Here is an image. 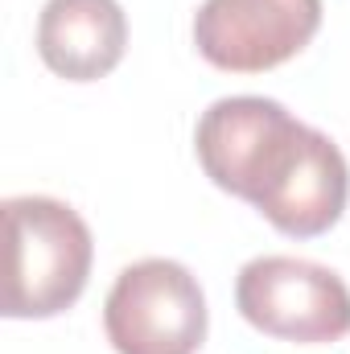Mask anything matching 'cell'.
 <instances>
[{
	"label": "cell",
	"instance_id": "3957f363",
	"mask_svg": "<svg viewBox=\"0 0 350 354\" xmlns=\"http://www.w3.org/2000/svg\"><path fill=\"white\" fill-rule=\"evenodd\" d=\"M206 326L198 276L165 256L128 264L103 301V334L116 354H198Z\"/></svg>",
	"mask_w": 350,
	"mask_h": 354
},
{
	"label": "cell",
	"instance_id": "5b68a950",
	"mask_svg": "<svg viewBox=\"0 0 350 354\" xmlns=\"http://www.w3.org/2000/svg\"><path fill=\"white\" fill-rule=\"evenodd\" d=\"M322 29V0H202L198 54L227 75H264L297 58Z\"/></svg>",
	"mask_w": 350,
	"mask_h": 354
},
{
	"label": "cell",
	"instance_id": "277c9868",
	"mask_svg": "<svg viewBox=\"0 0 350 354\" xmlns=\"http://www.w3.org/2000/svg\"><path fill=\"white\" fill-rule=\"evenodd\" d=\"M239 317L280 342L322 346L350 334V288L326 264L297 256H256L235 276Z\"/></svg>",
	"mask_w": 350,
	"mask_h": 354
},
{
	"label": "cell",
	"instance_id": "8992f818",
	"mask_svg": "<svg viewBox=\"0 0 350 354\" xmlns=\"http://www.w3.org/2000/svg\"><path fill=\"white\" fill-rule=\"evenodd\" d=\"M128 17L120 0H46L37 54L66 83H95L124 62Z\"/></svg>",
	"mask_w": 350,
	"mask_h": 354
},
{
	"label": "cell",
	"instance_id": "7a4b0ae2",
	"mask_svg": "<svg viewBox=\"0 0 350 354\" xmlns=\"http://www.w3.org/2000/svg\"><path fill=\"white\" fill-rule=\"evenodd\" d=\"M4 317L66 313L91 280L95 239L83 214L46 194L4 198Z\"/></svg>",
	"mask_w": 350,
	"mask_h": 354
},
{
	"label": "cell",
	"instance_id": "6da1fadb",
	"mask_svg": "<svg viewBox=\"0 0 350 354\" xmlns=\"http://www.w3.org/2000/svg\"><path fill=\"white\" fill-rule=\"evenodd\" d=\"M194 153L223 194L252 202L288 239L326 235L350 202L342 149L264 95L214 99L194 128Z\"/></svg>",
	"mask_w": 350,
	"mask_h": 354
}]
</instances>
